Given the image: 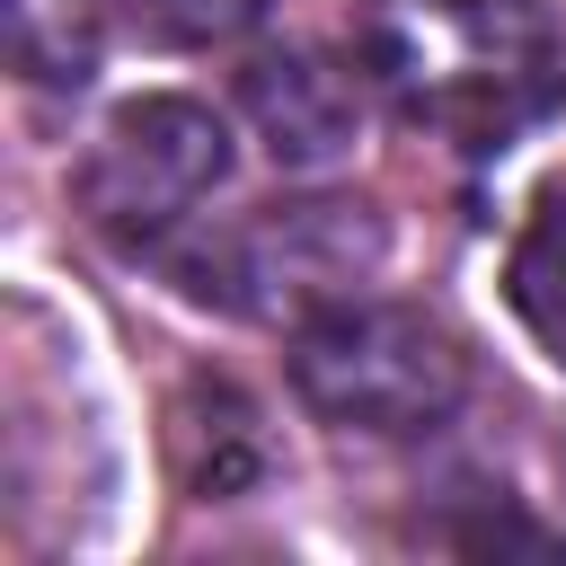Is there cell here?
Here are the masks:
<instances>
[{
    "mask_svg": "<svg viewBox=\"0 0 566 566\" xmlns=\"http://www.w3.org/2000/svg\"><path fill=\"white\" fill-rule=\"evenodd\" d=\"M354 62L407 124L469 150L513 142L566 88V35L539 0H363Z\"/></svg>",
    "mask_w": 566,
    "mask_h": 566,
    "instance_id": "6da1fadb",
    "label": "cell"
},
{
    "mask_svg": "<svg viewBox=\"0 0 566 566\" xmlns=\"http://www.w3.org/2000/svg\"><path fill=\"white\" fill-rule=\"evenodd\" d=\"M292 389L310 416L371 433V442H407L460 416L469 398V354L433 310L407 301H327L292 327Z\"/></svg>",
    "mask_w": 566,
    "mask_h": 566,
    "instance_id": "7a4b0ae2",
    "label": "cell"
},
{
    "mask_svg": "<svg viewBox=\"0 0 566 566\" xmlns=\"http://www.w3.org/2000/svg\"><path fill=\"white\" fill-rule=\"evenodd\" d=\"M380 212L345 203V195H310V203H265L256 221L221 230L203 256H186L195 292L248 318H310L345 292H363V274L380 265Z\"/></svg>",
    "mask_w": 566,
    "mask_h": 566,
    "instance_id": "3957f363",
    "label": "cell"
},
{
    "mask_svg": "<svg viewBox=\"0 0 566 566\" xmlns=\"http://www.w3.org/2000/svg\"><path fill=\"white\" fill-rule=\"evenodd\" d=\"M221 177H230V133H221V115H212L203 97L159 88V97H133V106H115V115L97 124L88 159L71 168V195H80V212H88L106 239L142 248V239H168L177 221H195V203H203Z\"/></svg>",
    "mask_w": 566,
    "mask_h": 566,
    "instance_id": "277c9868",
    "label": "cell"
},
{
    "mask_svg": "<svg viewBox=\"0 0 566 566\" xmlns=\"http://www.w3.org/2000/svg\"><path fill=\"white\" fill-rule=\"evenodd\" d=\"M239 106H248V124H256V142H265L274 168H327V159H345L354 133H363V80L336 71V62L310 53V44L256 53V62L239 71Z\"/></svg>",
    "mask_w": 566,
    "mask_h": 566,
    "instance_id": "5b68a950",
    "label": "cell"
},
{
    "mask_svg": "<svg viewBox=\"0 0 566 566\" xmlns=\"http://www.w3.org/2000/svg\"><path fill=\"white\" fill-rule=\"evenodd\" d=\"M504 301H513V318L539 336V354L566 363V186H548V195L531 203V221L513 230Z\"/></svg>",
    "mask_w": 566,
    "mask_h": 566,
    "instance_id": "8992f818",
    "label": "cell"
},
{
    "mask_svg": "<svg viewBox=\"0 0 566 566\" xmlns=\"http://www.w3.org/2000/svg\"><path fill=\"white\" fill-rule=\"evenodd\" d=\"M9 44H18V71L53 80V88H80L97 71V18H88V0H9Z\"/></svg>",
    "mask_w": 566,
    "mask_h": 566,
    "instance_id": "52a82bcc",
    "label": "cell"
},
{
    "mask_svg": "<svg viewBox=\"0 0 566 566\" xmlns=\"http://www.w3.org/2000/svg\"><path fill=\"white\" fill-rule=\"evenodd\" d=\"M142 9V27L159 35V44H230V35H248L274 0H133Z\"/></svg>",
    "mask_w": 566,
    "mask_h": 566,
    "instance_id": "ba28073f",
    "label": "cell"
}]
</instances>
